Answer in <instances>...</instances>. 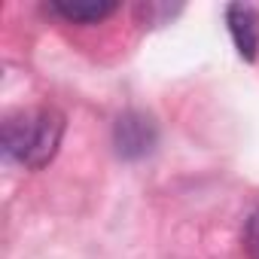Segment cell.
<instances>
[{
  "label": "cell",
  "mask_w": 259,
  "mask_h": 259,
  "mask_svg": "<svg viewBox=\"0 0 259 259\" xmlns=\"http://www.w3.org/2000/svg\"><path fill=\"white\" fill-rule=\"evenodd\" d=\"M64 138V116L55 107L19 110L4 119V153L10 162L40 171L46 168Z\"/></svg>",
  "instance_id": "6da1fadb"
},
{
  "label": "cell",
  "mask_w": 259,
  "mask_h": 259,
  "mask_svg": "<svg viewBox=\"0 0 259 259\" xmlns=\"http://www.w3.org/2000/svg\"><path fill=\"white\" fill-rule=\"evenodd\" d=\"M159 144V128L147 113L128 110L116 119L113 125V147L119 153V159L125 162H138L144 156H150Z\"/></svg>",
  "instance_id": "7a4b0ae2"
},
{
  "label": "cell",
  "mask_w": 259,
  "mask_h": 259,
  "mask_svg": "<svg viewBox=\"0 0 259 259\" xmlns=\"http://www.w3.org/2000/svg\"><path fill=\"white\" fill-rule=\"evenodd\" d=\"M226 25H229L238 55L244 61H256V55H259V10L250 4H229Z\"/></svg>",
  "instance_id": "3957f363"
},
{
  "label": "cell",
  "mask_w": 259,
  "mask_h": 259,
  "mask_svg": "<svg viewBox=\"0 0 259 259\" xmlns=\"http://www.w3.org/2000/svg\"><path fill=\"white\" fill-rule=\"evenodd\" d=\"M46 10L70 25H98L110 19L119 7L113 0H49Z\"/></svg>",
  "instance_id": "277c9868"
},
{
  "label": "cell",
  "mask_w": 259,
  "mask_h": 259,
  "mask_svg": "<svg viewBox=\"0 0 259 259\" xmlns=\"http://www.w3.org/2000/svg\"><path fill=\"white\" fill-rule=\"evenodd\" d=\"M174 13H180V7H168V4H141L138 7V16L144 19V28L147 25H162L165 19H171Z\"/></svg>",
  "instance_id": "5b68a950"
},
{
  "label": "cell",
  "mask_w": 259,
  "mask_h": 259,
  "mask_svg": "<svg viewBox=\"0 0 259 259\" xmlns=\"http://www.w3.org/2000/svg\"><path fill=\"white\" fill-rule=\"evenodd\" d=\"M244 250L250 259H259V207L247 217V226H244Z\"/></svg>",
  "instance_id": "8992f818"
}]
</instances>
